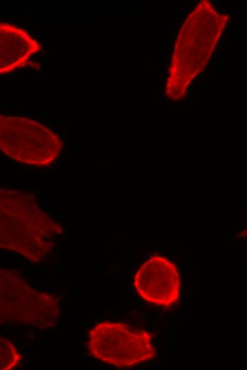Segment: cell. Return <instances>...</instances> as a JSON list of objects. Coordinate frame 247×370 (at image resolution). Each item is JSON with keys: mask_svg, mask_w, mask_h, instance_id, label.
Listing matches in <instances>:
<instances>
[{"mask_svg": "<svg viewBox=\"0 0 247 370\" xmlns=\"http://www.w3.org/2000/svg\"><path fill=\"white\" fill-rule=\"evenodd\" d=\"M89 354L116 367H131L155 358L151 335L146 331L120 322L97 323L89 332Z\"/></svg>", "mask_w": 247, "mask_h": 370, "instance_id": "obj_4", "label": "cell"}, {"mask_svg": "<svg viewBox=\"0 0 247 370\" xmlns=\"http://www.w3.org/2000/svg\"><path fill=\"white\" fill-rule=\"evenodd\" d=\"M0 148L16 162L45 166L57 159L63 142L53 130L33 120L1 115Z\"/></svg>", "mask_w": 247, "mask_h": 370, "instance_id": "obj_3", "label": "cell"}, {"mask_svg": "<svg viewBox=\"0 0 247 370\" xmlns=\"http://www.w3.org/2000/svg\"><path fill=\"white\" fill-rule=\"evenodd\" d=\"M62 227L37 204L31 193L0 191V246L39 263L51 253Z\"/></svg>", "mask_w": 247, "mask_h": 370, "instance_id": "obj_1", "label": "cell"}, {"mask_svg": "<svg viewBox=\"0 0 247 370\" xmlns=\"http://www.w3.org/2000/svg\"><path fill=\"white\" fill-rule=\"evenodd\" d=\"M180 284L175 263L158 255L144 262L133 278L134 288L141 298L163 307H169L178 300Z\"/></svg>", "mask_w": 247, "mask_h": 370, "instance_id": "obj_5", "label": "cell"}, {"mask_svg": "<svg viewBox=\"0 0 247 370\" xmlns=\"http://www.w3.org/2000/svg\"><path fill=\"white\" fill-rule=\"evenodd\" d=\"M21 355L13 344L9 339L0 337V369L11 370L19 363Z\"/></svg>", "mask_w": 247, "mask_h": 370, "instance_id": "obj_7", "label": "cell"}, {"mask_svg": "<svg viewBox=\"0 0 247 370\" xmlns=\"http://www.w3.org/2000/svg\"><path fill=\"white\" fill-rule=\"evenodd\" d=\"M240 235L243 237H247V230L242 231Z\"/></svg>", "mask_w": 247, "mask_h": 370, "instance_id": "obj_8", "label": "cell"}, {"mask_svg": "<svg viewBox=\"0 0 247 370\" xmlns=\"http://www.w3.org/2000/svg\"><path fill=\"white\" fill-rule=\"evenodd\" d=\"M41 50L40 45L24 28L0 23V73H11L26 65Z\"/></svg>", "mask_w": 247, "mask_h": 370, "instance_id": "obj_6", "label": "cell"}, {"mask_svg": "<svg viewBox=\"0 0 247 370\" xmlns=\"http://www.w3.org/2000/svg\"><path fill=\"white\" fill-rule=\"evenodd\" d=\"M60 316L57 300L29 285L12 269L0 271V318L3 322L48 329Z\"/></svg>", "mask_w": 247, "mask_h": 370, "instance_id": "obj_2", "label": "cell"}]
</instances>
